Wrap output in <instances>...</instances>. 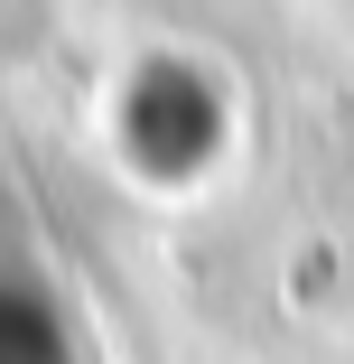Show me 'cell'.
I'll return each mask as SVG.
<instances>
[{"label":"cell","instance_id":"1","mask_svg":"<svg viewBox=\"0 0 354 364\" xmlns=\"http://www.w3.org/2000/svg\"><path fill=\"white\" fill-rule=\"evenodd\" d=\"M47 38H56V0H0V75L38 65Z\"/></svg>","mask_w":354,"mask_h":364}]
</instances>
